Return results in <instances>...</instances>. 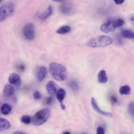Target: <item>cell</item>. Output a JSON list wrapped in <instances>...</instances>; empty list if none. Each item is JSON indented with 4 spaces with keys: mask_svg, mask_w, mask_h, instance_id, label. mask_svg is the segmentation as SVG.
Segmentation results:
<instances>
[{
    "mask_svg": "<svg viewBox=\"0 0 134 134\" xmlns=\"http://www.w3.org/2000/svg\"><path fill=\"white\" fill-rule=\"evenodd\" d=\"M49 70L53 77L56 80H65L68 77V72L65 67L63 65L53 62L50 64Z\"/></svg>",
    "mask_w": 134,
    "mask_h": 134,
    "instance_id": "cell-1",
    "label": "cell"
},
{
    "mask_svg": "<svg viewBox=\"0 0 134 134\" xmlns=\"http://www.w3.org/2000/svg\"><path fill=\"white\" fill-rule=\"evenodd\" d=\"M113 41L111 37L102 35L90 39L87 42L86 45L92 47H104L111 44Z\"/></svg>",
    "mask_w": 134,
    "mask_h": 134,
    "instance_id": "cell-2",
    "label": "cell"
},
{
    "mask_svg": "<svg viewBox=\"0 0 134 134\" xmlns=\"http://www.w3.org/2000/svg\"><path fill=\"white\" fill-rule=\"evenodd\" d=\"M50 114V109L48 108H44L39 111L32 117V123L36 126L42 125L48 120Z\"/></svg>",
    "mask_w": 134,
    "mask_h": 134,
    "instance_id": "cell-3",
    "label": "cell"
},
{
    "mask_svg": "<svg viewBox=\"0 0 134 134\" xmlns=\"http://www.w3.org/2000/svg\"><path fill=\"white\" fill-rule=\"evenodd\" d=\"M14 9V4L9 2L2 5L0 8V21H4L13 12Z\"/></svg>",
    "mask_w": 134,
    "mask_h": 134,
    "instance_id": "cell-4",
    "label": "cell"
},
{
    "mask_svg": "<svg viewBox=\"0 0 134 134\" xmlns=\"http://www.w3.org/2000/svg\"><path fill=\"white\" fill-rule=\"evenodd\" d=\"M23 33L26 39L29 41L32 40L35 36V29L33 24L31 23L26 24L23 28Z\"/></svg>",
    "mask_w": 134,
    "mask_h": 134,
    "instance_id": "cell-5",
    "label": "cell"
},
{
    "mask_svg": "<svg viewBox=\"0 0 134 134\" xmlns=\"http://www.w3.org/2000/svg\"><path fill=\"white\" fill-rule=\"evenodd\" d=\"M116 20L113 19L108 20L101 26V31L105 33H109L114 31L116 27Z\"/></svg>",
    "mask_w": 134,
    "mask_h": 134,
    "instance_id": "cell-6",
    "label": "cell"
},
{
    "mask_svg": "<svg viewBox=\"0 0 134 134\" xmlns=\"http://www.w3.org/2000/svg\"><path fill=\"white\" fill-rule=\"evenodd\" d=\"M46 87L48 93L52 96L56 95L58 90L60 88L52 80H50L47 83Z\"/></svg>",
    "mask_w": 134,
    "mask_h": 134,
    "instance_id": "cell-7",
    "label": "cell"
},
{
    "mask_svg": "<svg viewBox=\"0 0 134 134\" xmlns=\"http://www.w3.org/2000/svg\"><path fill=\"white\" fill-rule=\"evenodd\" d=\"M91 102L94 110L99 114L109 117H113V115L111 113L104 111L99 108L94 98L92 97L91 98Z\"/></svg>",
    "mask_w": 134,
    "mask_h": 134,
    "instance_id": "cell-8",
    "label": "cell"
},
{
    "mask_svg": "<svg viewBox=\"0 0 134 134\" xmlns=\"http://www.w3.org/2000/svg\"><path fill=\"white\" fill-rule=\"evenodd\" d=\"M8 80L9 82L16 86H19L21 84V81L19 75L17 73H13L10 75Z\"/></svg>",
    "mask_w": 134,
    "mask_h": 134,
    "instance_id": "cell-9",
    "label": "cell"
},
{
    "mask_svg": "<svg viewBox=\"0 0 134 134\" xmlns=\"http://www.w3.org/2000/svg\"><path fill=\"white\" fill-rule=\"evenodd\" d=\"M47 70L46 68L43 66H41L38 69L37 74V78L38 81H42L47 74Z\"/></svg>",
    "mask_w": 134,
    "mask_h": 134,
    "instance_id": "cell-10",
    "label": "cell"
},
{
    "mask_svg": "<svg viewBox=\"0 0 134 134\" xmlns=\"http://www.w3.org/2000/svg\"><path fill=\"white\" fill-rule=\"evenodd\" d=\"M61 12L65 14H69L71 13L73 10L72 6L71 4L67 3L62 4L60 7Z\"/></svg>",
    "mask_w": 134,
    "mask_h": 134,
    "instance_id": "cell-11",
    "label": "cell"
},
{
    "mask_svg": "<svg viewBox=\"0 0 134 134\" xmlns=\"http://www.w3.org/2000/svg\"><path fill=\"white\" fill-rule=\"evenodd\" d=\"M52 7L51 5H49L41 14L39 16V18L42 20H45L52 14Z\"/></svg>",
    "mask_w": 134,
    "mask_h": 134,
    "instance_id": "cell-12",
    "label": "cell"
},
{
    "mask_svg": "<svg viewBox=\"0 0 134 134\" xmlns=\"http://www.w3.org/2000/svg\"><path fill=\"white\" fill-rule=\"evenodd\" d=\"M98 82L101 83H105L108 80V78L105 70H101L98 75Z\"/></svg>",
    "mask_w": 134,
    "mask_h": 134,
    "instance_id": "cell-13",
    "label": "cell"
},
{
    "mask_svg": "<svg viewBox=\"0 0 134 134\" xmlns=\"http://www.w3.org/2000/svg\"><path fill=\"white\" fill-rule=\"evenodd\" d=\"M14 92V87L10 85H7L4 87L3 90L4 95L6 97H9L13 94Z\"/></svg>",
    "mask_w": 134,
    "mask_h": 134,
    "instance_id": "cell-14",
    "label": "cell"
},
{
    "mask_svg": "<svg viewBox=\"0 0 134 134\" xmlns=\"http://www.w3.org/2000/svg\"><path fill=\"white\" fill-rule=\"evenodd\" d=\"M121 34L124 37L134 39V32L129 29H124L121 31Z\"/></svg>",
    "mask_w": 134,
    "mask_h": 134,
    "instance_id": "cell-15",
    "label": "cell"
},
{
    "mask_svg": "<svg viewBox=\"0 0 134 134\" xmlns=\"http://www.w3.org/2000/svg\"><path fill=\"white\" fill-rule=\"evenodd\" d=\"M10 124L7 120L1 118H0V131L7 129L9 128Z\"/></svg>",
    "mask_w": 134,
    "mask_h": 134,
    "instance_id": "cell-16",
    "label": "cell"
},
{
    "mask_svg": "<svg viewBox=\"0 0 134 134\" xmlns=\"http://www.w3.org/2000/svg\"><path fill=\"white\" fill-rule=\"evenodd\" d=\"M65 96V91L62 88H60L58 90L56 94V97L61 104L63 103V101L64 99Z\"/></svg>",
    "mask_w": 134,
    "mask_h": 134,
    "instance_id": "cell-17",
    "label": "cell"
},
{
    "mask_svg": "<svg viewBox=\"0 0 134 134\" xmlns=\"http://www.w3.org/2000/svg\"><path fill=\"white\" fill-rule=\"evenodd\" d=\"M12 108L11 106L7 103L3 104L1 106V113L4 115H7L11 112Z\"/></svg>",
    "mask_w": 134,
    "mask_h": 134,
    "instance_id": "cell-18",
    "label": "cell"
},
{
    "mask_svg": "<svg viewBox=\"0 0 134 134\" xmlns=\"http://www.w3.org/2000/svg\"><path fill=\"white\" fill-rule=\"evenodd\" d=\"M131 89L128 85H125L121 86L120 88L119 92L121 95H127L131 93Z\"/></svg>",
    "mask_w": 134,
    "mask_h": 134,
    "instance_id": "cell-19",
    "label": "cell"
},
{
    "mask_svg": "<svg viewBox=\"0 0 134 134\" xmlns=\"http://www.w3.org/2000/svg\"><path fill=\"white\" fill-rule=\"evenodd\" d=\"M70 27L68 25H65L62 26L56 31V32L59 34H63L69 32L71 30Z\"/></svg>",
    "mask_w": 134,
    "mask_h": 134,
    "instance_id": "cell-20",
    "label": "cell"
},
{
    "mask_svg": "<svg viewBox=\"0 0 134 134\" xmlns=\"http://www.w3.org/2000/svg\"><path fill=\"white\" fill-rule=\"evenodd\" d=\"M128 111L130 115L134 119V102L130 103L128 106Z\"/></svg>",
    "mask_w": 134,
    "mask_h": 134,
    "instance_id": "cell-21",
    "label": "cell"
},
{
    "mask_svg": "<svg viewBox=\"0 0 134 134\" xmlns=\"http://www.w3.org/2000/svg\"><path fill=\"white\" fill-rule=\"evenodd\" d=\"M69 85L72 90L74 91H78L79 89L78 85L75 81H71Z\"/></svg>",
    "mask_w": 134,
    "mask_h": 134,
    "instance_id": "cell-22",
    "label": "cell"
},
{
    "mask_svg": "<svg viewBox=\"0 0 134 134\" xmlns=\"http://www.w3.org/2000/svg\"><path fill=\"white\" fill-rule=\"evenodd\" d=\"M21 121L25 124H28L30 123L31 121L30 117L27 115H24L22 116L21 119Z\"/></svg>",
    "mask_w": 134,
    "mask_h": 134,
    "instance_id": "cell-23",
    "label": "cell"
},
{
    "mask_svg": "<svg viewBox=\"0 0 134 134\" xmlns=\"http://www.w3.org/2000/svg\"><path fill=\"white\" fill-rule=\"evenodd\" d=\"M116 27H120L124 24V21L122 19L119 18L116 20Z\"/></svg>",
    "mask_w": 134,
    "mask_h": 134,
    "instance_id": "cell-24",
    "label": "cell"
},
{
    "mask_svg": "<svg viewBox=\"0 0 134 134\" xmlns=\"http://www.w3.org/2000/svg\"><path fill=\"white\" fill-rule=\"evenodd\" d=\"M34 98L36 100H39L41 98V95L38 91H35L34 94Z\"/></svg>",
    "mask_w": 134,
    "mask_h": 134,
    "instance_id": "cell-25",
    "label": "cell"
},
{
    "mask_svg": "<svg viewBox=\"0 0 134 134\" xmlns=\"http://www.w3.org/2000/svg\"><path fill=\"white\" fill-rule=\"evenodd\" d=\"M128 20L131 24L134 26V13L131 14L129 15Z\"/></svg>",
    "mask_w": 134,
    "mask_h": 134,
    "instance_id": "cell-26",
    "label": "cell"
},
{
    "mask_svg": "<svg viewBox=\"0 0 134 134\" xmlns=\"http://www.w3.org/2000/svg\"><path fill=\"white\" fill-rule=\"evenodd\" d=\"M110 100L111 103L113 104H115L118 102L117 98L114 96H111L110 98Z\"/></svg>",
    "mask_w": 134,
    "mask_h": 134,
    "instance_id": "cell-27",
    "label": "cell"
},
{
    "mask_svg": "<svg viewBox=\"0 0 134 134\" xmlns=\"http://www.w3.org/2000/svg\"><path fill=\"white\" fill-rule=\"evenodd\" d=\"M97 134H105L104 128L101 127H98L97 129Z\"/></svg>",
    "mask_w": 134,
    "mask_h": 134,
    "instance_id": "cell-28",
    "label": "cell"
},
{
    "mask_svg": "<svg viewBox=\"0 0 134 134\" xmlns=\"http://www.w3.org/2000/svg\"><path fill=\"white\" fill-rule=\"evenodd\" d=\"M52 101L53 98L51 97H49L47 98L46 103L47 104H50L52 103Z\"/></svg>",
    "mask_w": 134,
    "mask_h": 134,
    "instance_id": "cell-29",
    "label": "cell"
},
{
    "mask_svg": "<svg viewBox=\"0 0 134 134\" xmlns=\"http://www.w3.org/2000/svg\"><path fill=\"white\" fill-rule=\"evenodd\" d=\"M18 68L20 70L23 71L25 70V68L23 64H21L18 66Z\"/></svg>",
    "mask_w": 134,
    "mask_h": 134,
    "instance_id": "cell-30",
    "label": "cell"
},
{
    "mask_svg": "<svg viewBox=\"0 0 134 134\" xmlns=\"http://www.w3.org/2000/svg\"><path fill=\"white\" fill-rule=\"evenodd\" d=\"M124 0H115L114 2L117 4H120L123 3L124 1Z\"/></svg>",
    "mask_w": 134,
    "mask_h": 134,
    "instance_id": "cell-31",
    "label": "cell"
},
{
    "mask_svg": "<svg viewBox=\"0 0 134 134\" xmlns=\"http://www.w3.org/2000/svg\"><path fill=\"white\" fill-rule=\"evenodd\" d=\"M60 107L62 109L64 110L66 109V107L65 105L63 104V103H62L60 104Z\"/></svg>",
    "mask_w": 134,
    "mask_h": 134,
    "instance_id": "cell-32",
    "label": "cell"
},
{
    "mask_svg": "<svg viewBox=\"0 0 134 134\" xmlns=\"http://www.w3.org/2000/svg\"><path fill=\"white\" fill-rule=\"evenodd\" d=\"M13 134H26L25 133L20 132H16L13 133Z\"/></svg>",
    "mask_w": 134,
    "mask_h": 134,
    "instance_id": "cell-33",
    "label": "cell"
},
{
    "mask_svg": "<svg viewBox=\"0 0 134 134\" xmlns=\"http://www.w3.org/2000/svg\"><path fill=\"white\" fill-rule=\"evenodd\" d=\"M63 134H71L70 133L69 131H65L64 132Z\"/></svg>",
    "mask_w": 134,
    "mask_h": 134,
    "instance_id": "cell-34",
    "label": "cell"
},
{
    "mask_svg": "<svg viewBox=\"0 0 134 134\" xmlns=\"http://www.w3.org/2000/svg\"><path fill=\"white\" fill-rule=\"evenodd\" d=\"M54 1L57 2H63L64 1V0H54L53 1Z\"/></svg>",
    "mask_w": 134,
    "mask_h": 134,
    "instance_id": "cell-35",
    "label": "cell"
},
{
    "mask_svg": "<svg viewBox=\"0 0 134 134\" xmlns=\"http://www.w3.org/2000/svg\"><path fill=\"white\" fill-rule=\"evenodd\" d=\"M82 134H87L86 133H83Z\"/></svg>",
    "mask_w": 134,
    "mask_h": 134,
    "instance_id": "cell-36",
    "label": "cell"
}]
</instances>
